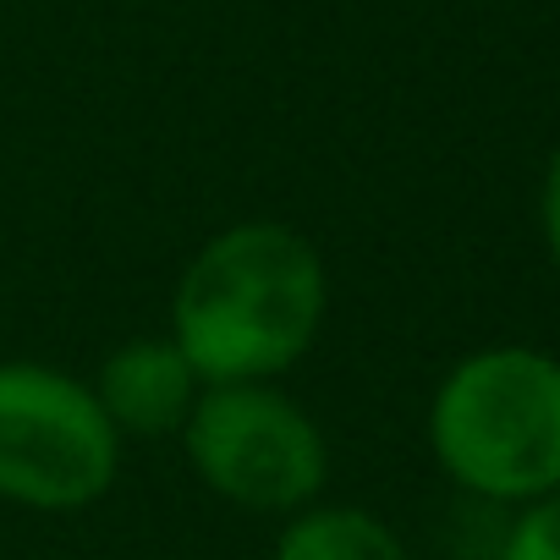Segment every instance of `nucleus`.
I'll return each mask as SVG.
<instances>
[{"instance_id": "obj_4", "label": "nucleus", "mask_w": 560, "mask_h": 560, "mask_svg": "<svg viewBox=\"0 0 560 560\" xmlns=\"http://www.w3.org/2000/svg\"><path fill=\"white\" fill-rule=\"evenodd\" d=\"M176 440L192 478L236 511L292 516L325 500L330 440L280 385H203Z\"/></svg>"}, {"instance_id": "obj_5", "label": "nucleus", "mask_w": 560, "mask_h": 560, "mask_svg": "<svg viewBox=\"0 0 560 560\" xmlns=\"http://www.w3.org/2000/svg\"><path fill=\"white\" fill-rule=\"evenodd\" d=\"M94 401L105 407L121 440H171L182 434L203 380L171 336H132L94 369Z\"/></svg>"}, {"instance_id": "obj_7", "label": "nucleus", "mask_w": 560, "mask_h": 560, "mask_svg": "<svg viewBox=\"0 0 560 560\" xmlns=\"http://www.w3.org/2000/svg\"><path fill=\"white\" fill-rule=\"evenodd\" d=\"M494 560H560V489L533 505H516Z\"/></svg>"}, {"instance_id": "obj_8", "label": "nucleus", "mask_w": 560, "mask_h": 560, "mask_svg": "<svg viewBox=\"0 0 560 560\" xmlns=\"http://www.w3.org/2000/svg\"><path fill=\"white\" fill-rule=\"evenodd\" d=\"M538 231H544V253L560 269V143H555V154L544 165V182H538Z\"/></svg>"}, {"instance_id": "obj_2", "label": "nucleus", "mask_w": 560, "mask_h": 560, "mask_svg": "<svg viewBox=\"0 0 560 560\" xmlns=\"http://www.w3.org/2000/svg\"><path fill=\"white\" fill-rule=\"evenodd\" d=\"M434 467L483 505L560 489V358L500 341L456 358L429 396Z\"/></svg>"}, {"instance_id": "obj_6", "label": "nucleus", "mask_w": 560, "mask_h": 560, "mask_svg": "<svg viewBox=\"0 0 560 560\" xmlns=\"http://www.w3.org/2000/svg\"><path fill=\"white\" fill-rule=\"evenodd\" d=\"M269 560H412V549L380 511L314 500L292 516H280Z\"/></svg>"}, {"instance_id": "obj_3", "label": "nucleus", "mask_w": 560, "mask_h": 560, "mask_svg": "<svg viewBox=\"0 0 560 560\" xmlns=\"http://www.w3.org/2000/svg\"><path fill=\"white\" fill-rule=\"evenodd\" d=\"M121 451L127 440L89 380L34 358L0 363V505L39 516L89 511L116 489Z\"/></svg>"}, {"instance_id": "obj_1", "label": "nucleus", "mask_w": 560, "mask_h": 560, "mask_svg": "<svg viewBox=\"0 0 560 560\" xmlns=\"http://www.w3.org/2000/svg\"><path fill=\"white\" fill-rule=\"evenodd\" d=\"M330 314V269L287 220H236L192 247L171 292V341L203 385H275Z\"/></svg>"}]
</instances>
